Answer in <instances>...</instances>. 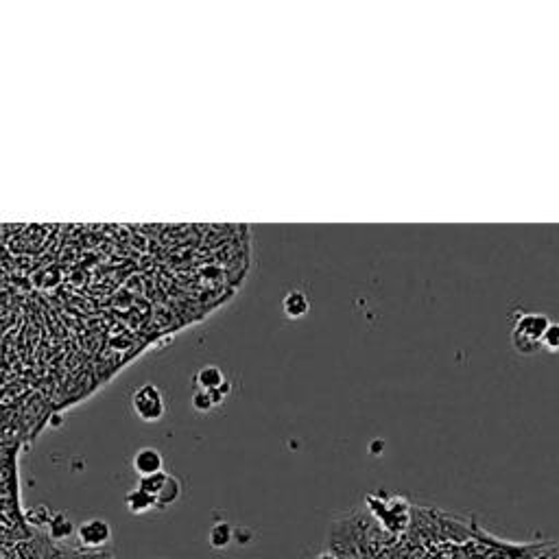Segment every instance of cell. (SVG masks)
I'll return each instance as SVG.
<instances>
[{
	"label": "cell",
	"instance_id": "cell-1",
	"mask_svg": "<svg viewBox=\"0 0 559 559\" xmlns=\"http://www.w3.org/2000/svg\"><path fill=\"white\" fill-rule=\"evenodd\" d=\"M550 326V319L540 312H527L513 326V345L522 354H531L538 349L542 334Z\"/></svg>",
	"mask_w": 559,
	"mask_h": 559
},
{
	"label": "cell",
	"instance_id": "cell-10",
	"mask_svg": "<svg viewBox=\"0 0 559 559\" xmlns=\"http://www.w3.org/2000/svg\"><path fill=\"white\" fill-rule=\"evenodd\" d=\"M207 542H210V546H212V548L223 550V548H227L234 542V529L230 527L227 522H217L215 527L210 529Z\"/></svg>",
	"mask_w": 559,
	"mask_h": 559
},
{
	"label": "cell",
	"instance_id": "cell-8",
	"mask_svg": "<svg viewBox=\"0 0 559 559\" xmlns=\"http://www.w3.org/2000/svg\"><path fill=\"white\" fill-rule=\"evenodd\" d=\"M180 496H182V483L175 478V476L168 474L164 487L160 489V494L155 496V509H166V507H170L173 503L180 501Z\"/></svg>",
	"mask_w": 559,
	"mask_h": 559
},
{
	"label": "cell",
	"instance_id": "cell-12",
	"mask_svg": "<svg viewBox=\"0 0 559 559\" xmlns=\"http://www.w3.org/2000/svg\"><path fill=\"white\" fill-rule=\"evenodd\" d=\"M217 404H215V400H212V394L210 391H201V389H197L195 394H193V409L195 411H199V413H207V411H212Z\"/></svg>",
	"mask_w": 559,
	"mask_h": 559
},
{
	"label": "cell",
	"instance_id": "cell-15",
	"mask_svg": "<svg viewBox=\"0 0 559 559\" xmlns=\"http://www.w3.org/2000/svg\"><path fill=\"white\" fill-rule=\"evenodd\" d=\"M314 559H339V555L337 553H330V550H326V553H319L317 557Z\"/></svg>",
	"mask_w": 559,
	"mask_h": 559
},
{
	"label": "cell",
	"instance_id": "cell-2",
	"mask_svg": "<svg viewBox=\"0 0 559 559\" xmlns=\"http://www.w3.org/2000/svg\"><path fill=\"white\" fill-rule=\"evenodd\" d=\"M131 406L143 422H160L166 413V402L155 384H140L131 396Z\"/></svg>",
	"mask_w": 559,
	"mask_h": 559
},
{
	"label": "cell",
	"instance_id": "cell-13",
	"mask_svg": "<svg viewBox=\"0 0 559 559\" xmlns=\"http://www.w3.org/2000/svg\"><path fill=\"white\" fill-rule=\"evenodd\" d=\"M540 345H544L546 349H550V352H559V324H553L546 328V332L542 334V341Z\"/></svg>",
	"mask_w": 559,
	"mask_h": 559
},
{
	"label": "cell",
	"instance_id": "cell-6",
	"mask_svg": "<svg viewBox=\"0 0 559 559\" xmlns=\"http://www.w3.org/2000/svg\"><path fill=\"white\" fill-rule=\"evenodd\" d=\"M75 533H77L75 522L70 520L68 513H63V511L53 513V518H51V522H48V535H51L55 542H63V540H68L70 535H75Z\"/></svg>",
	"mask_w": 559,
	"mask_h": 559
},
{
	"label": "cell",
	"instance_id": "cell-7",
	"mask_svg": "<svg viewBox=\"0 0 559 559\" xmlns=\"http://www.w3.org/2000/svg\"><path fill=\"white\" fill-rule=\"evenodd\" d=\"M195 382L201 391H217L221 384L225 382V376L223 371L217 367V365H205L197 371L195 376Z\"/></svg>",
	"mask_w": 559,
	"mask_h": 559
},
{
	"label": "cell",
	"instance_id": "cell-3",
	"mask_svg": "<svg viewBox=\"0 0 559 559\" xmlns=\"http://www.w3.org/2000/svg\"><path fill=\"white\" fill-rule=\"evenodd\" d=\"M75 535L86 550H98L112 542V527L103 518H90L79 524Z\"/></svg>",
	"mask_w": 559,
	"mask_h": 559
},
{
	"label": "cell",
	"instance_id": "cell-5",
	"mask_svg": "<svg viewBox=\"0 0 559 559\" xmlns=\"http://www.w3.org/2000/svg\"><path fill=\"white\" fill-rule=\"evenodd\" d=\"M125 507H127V511L133 513V516H145V513H149V511L155 509V498L149 496V494H145L143 489L135 487V489H131V492H127V496H125Z\"/></svg>",
	"mask_w": 559,
	"mask_h": 559
},
{
	"label": "cell",
	"instance_id": "cell-14",
	"mask_svg": "<svg viewBox=\"0 0 559 559\" xmlns=\"http://www.w3.org/2000/svg\"><path fill=\"white\" fill-rule=\"evenodd\" d=\"M26 518L35 524V527L38 529H42V527H48V522H51V518H53V513L48 511V507H44V505H40V507H35V509H31L29 513H26Z\"/></svg>",
	"mask_w": 559,
	"mask_h": 559
},
{
	"label": "cell",
	"instance_id": "cell-9",
	"mask_svg": "<svg viewBox=\"0 0 559 559\" xmlns=\"http://www.w3.org/2000/svg\"><path fill=\"white\" fill-rule=\"evenodd\" d=\"M282 308H284V312H287V317L299 319V317H304V314L310 310V302H308V297H306L304 293L291 291V293H287V297H284V302H282Z\"/></svg>",
	"mask_w": 559,
	"mask_h": 559
},
{
	"label": "cell",
	"instance_id": "cell-11",
	"mask_svg": "<svg viewBox=\"0 0 559 559\" xmlns=\"http://www.w3.org/2000/svg\"><path fill=\"white\" fill-rule=\"evenodd\" d=\"M166 478H168L166 472H158V474H151V476H143V478L138 481V489H143L145 494H149V496L155 498V496L160 494V489L164 487Z\"/></svg>",
	"mask_w": 559,
	"mask_h": 559
},
{
	"label": "cell",
	"instance_id": "cell-4",
	"mask_svg": "<svg viewBox=\"0 0 559 559\" xmlns=\"http://www.w3.org/2000/svg\"><path fill=\"white\" fill-rule=\"evenodd\" d=\"M131 466H133V470L140 478L151 476V474L164 472V457H162V452L155 450V448H140L133 454Z\"/></svg>",
	"mask_w": 559,
	"mask_h": 559
}]
</instances>
